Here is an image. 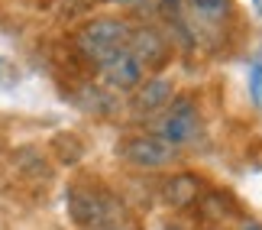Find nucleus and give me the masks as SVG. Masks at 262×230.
<instances>
[{
	"instance_id": "f257e3e1",
	"label": "nucleus",
	"mask_w": 262,
	"mask_h": 230,
	"mask_svg": "<svg viewBox=\"0 0 262 230\" xmlns=\"http://www.w3.org/2000/svg\"><path fill=\"white\" fill-rule=\"evenodd\" d=\"M133 29L123 19H114V16H100V19H91L88 26L78 29L75 36V46L81 49V55L91 58V62H107L110 55H117L120 49H126Z\"/></svg>"
},
{
	"instance_id": "f03ea898",
	"label": "nucleus",
	"mask_w": 262,
	"mask_h": 230,
	"mask_svg": "<svg viewBox=\"0 0 262 230\" xmlns=\"http://www.w3.org/2000/svg\"><path fill=\"white\" fill-rule=\"evenodd\" d=\"M156 136L165 139L172 149L194 146L201 139V111L191 97H175L165 104V114L156 123Z\"/></svg>"
},
{
	"instance_id": "7ed1b4c3",
	"label": "nucleus",
	"mask_w": 262,
	"mask_h": 230,
	"mask_svg": "<svg viewBox=\"0 0 262 230\" xmlns=\"http://www.w3.org/2000/svg\"><path fill=\"white\" fill-rule=\"evenodd\" d=\"M68 211L84 230L117 227V221L123 217V207L107 192H97V188H72L68 192Z\"/></svg>"
},
{
	"instance_id": "20e7f679",
	"label": "nucleus",
	"mask_w": 262,
	"mask_h": 230,
	"mask_svg": "<svg viewBox=\"0 0 262 230\" xmlns=\"http://www.w3.org/2000/svg\"><path fill=\"white\" fill-rule=\"evenodd\" d=\"M120 156H123L129 165H136V169L156 172V169H165V165L175 162L178 149H172L165 139H159L156 133H152V136L143 133V136H129L126 143L120 146Z\"/></svg>"
},
{
	"instance_id": "39448f33",
	"label": "nucleus",
	"mask_w": 262,
	"mask_h": 230,
	"mask_svg": "<svg viewBox=\"0 0 262 230\" xmlns=\"http://www.w3.org/2000/svg\"><path fill=\"white\" fill-rule=\"evenodd\" d=\"M143 72H146V65L139 62L129 49H120L117 55H110L107 62H100V78H104L110 88H117V91H136V88L143 85Z\"/></svg>"
},
{
	"instance_id": "423d86ee",
	"label": "nucleus",
	"mask_w": 262,
	"mask_h": 230,
	"mask_svg": "<svg viewBox=\"0 0 262 230\" xmlns=\"http://www.w3.org/2000/svg\"><path fill=\"white\" fill-rule=\"evenodd\" d=\"M172 78H149V81H143L136 88V111H159V107H165L168 101H172Z\"/></svg>"
},
{
	"instance_id": "0eeeda50",
	"label": "nucleus",
	"mask_w": 262,
	"mask_h": 230,
	"mask_svg": "<svg viewBox=\"0 0 262 230\" xmlns=\"http://www.w3.org/2000/svg\"><path fill=\"white\" fill-rule=\"evenodd\" d=\"M126 49L133 52L143 65H149V62H159V58L165 55V43H162V36L159 33H152V29H143V33H133L129 36V43H126Z\"/></svg>"
},
{
	"instance_id": "6e6552de",
	"label": "nucleus",
	"mask_w": 262,
	"mask_h": 230,
	"mask_svg": "<svg viewBox=\"0 0 262 230\" xmlns=\"http://www.w3.org/2000/svg\"><path fill=\"white\" fill-rule=\"evenodd\" d=\"M198 198V178L194 175H172L165 182V201L172 204V207H185V204H191Z\"/></svg>"
},
{
	"instance_id": "1a4fd4ad",
	"label": "nucleus",
	"mask_w": 262,
	"mask_h": 230,
	"mask_svg": "<svg viewBox=\"0 0 262 230\" xmlns=\"http://www.w3.org/2000/svg\"><path fill=\"white\" fill-rule=\"evenodd\" d=\"M249 94H253V101L262 107V62H256L249 68Z\"/></svg>"
},
{
	"instance_id": "9d476101",
	"label": "nucleus",
	"mask_w": 262,
	"mask_h": 230,
	"mask_svg": "<svg viewBox=\"0 0 262 230\" xmlns=\"http://www.w3.org/2000/svg\"><path fill=\"white\" fill-rule=\"evenodd\" d=\"M191 4H194V10H201L204 16H217V13H224L227 0H191Z\"/></svg>"
},
{
	"instance_id": "9b49d317",
	"label": "nucleus",
	"mask_w": 262,
	"mask_h": 230,
	"mask_svg": "<svg viewBox=\"0 0 262 230\" xmlns=\"http://www.w3.org/2000/svg\"><path fill=\"white\" fill-rule=\"evenodd\" d=\"M239 230H262V221H253V217H249V221L239 224Z\"/></svg>"
},
{
	"instance_id": "f8f14e48",
	"label": "nucleus",
	"mask_w": 262,
	"mask_h": 230,
	"mask_svg": "<svg viewBox=\"0 0 262 230\" xmlns=\"http://www.w3.org/2000/svg\"><path fill=\"white\" fill-rule=\"evenodd\" d=\"M94 230H123V227H94Z\"/></svg>"
},
{
	"instance_id": "ddd939ff",
	"label": "nucleus",
	"mask_w": 262,
	"mask_h": 230,
	"mask_svg": "<svg viewBox=\"0 0 262 230\" xmlns=\"http://www.w3.org/2000/svg\"><path fill=\"white\" fill-rule=\"evenodd\" d=\"M114 4H133V0H114Z\"/></svg>"
},
{
	"instance_id": "4468645a",
	"label": "nucleus",
	"mask_w": 262,
	"mask_h": 230,
	"mask_svg": "<svg viewBox=\"0 0 262 230\" xmlns=\"http://www.w3.org/2000/svg\"><path fill=\"white\" fill-rule=\"evenodd\" d=\"M0 65H4V58H0Z\"/></svg>"
}]
</instances>
